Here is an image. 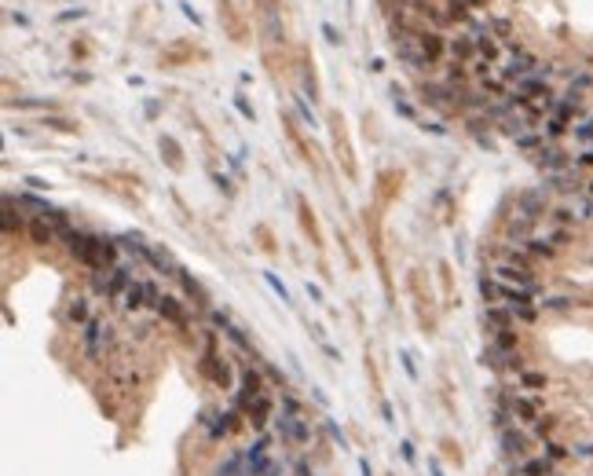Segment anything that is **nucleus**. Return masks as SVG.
Returning a JSON list of instances; mask_svg holds the SVG:
<instances>
[{
    "mask_svg": "<svg viewBox=\"0 0 593 476\" xmlns=\"http://www.w3.org/2000/svg\"><path fill=\"white\" fill-rule=\"evenodd\" d=\"M418 40V48H421V55L429 59V66H436V62H443V55H447V40H443L436 29H418L414 34Z\"/></svg>",
    "mask_w": 593,
    "mask_h": 476,
    "instance_id": "nucleus-9",
    "label": "nucleus"
},
{
    "mask_svg": "<svg viewBox=\"0 0 593 476\" xmlns=\"http://www.w3.org/2000/svg\"><path fill=\"white\" fill-rule=\"evenodd\" d=\"M499 440H502V454H505V458H509L513 465H516V462H524L527 454H531V432L520 429V425L502 429V432H499Z\"/></svg>",
    "mask_w": 593,
    "mask_h": 476,
    "instance_id": "nucleus-6",
    "label": "nucleus"
},
{
    "mask_svg": "<svg viewBox=\"0 0 593 476\" xmlns=\"http://www.w3.org/2000/svg\"><path fill=\"white\" fill-rule=\"evenodd\" d=\"M499 407L509 410L513 425H520V429H531L538 418H546V399L535 392H520V388H502Z\"/></svg>",
    "mask_w": 593,
    "mask_h": 476,
    "instance_id": "nucleus-2",
    "label": "nucleus"
},
{
    "mask_svg": "<svg viewBox=\"0 0 593 476\" xmlns=\"http://www.w3.org/2000/svg\"><path fill=\"white\" fill-rule=\"evenodd\" d=\"M275 429H279L282 443H293V447H308L312 443V429H308V421H304V414H286V410H279V414H275Z\"/></svg>",
    "mask_w": 593,
    "mask_h": 476,
    "instance_id": "nucleus-5",
    "label": "nucleus"
},
{
    "mask_svg": "<svg viewBox=\"0 0 593 476\" xmlns=\"http://www.w3.org/2000/svg\"><path fill=\"white\" fill-rule=\"evenodd\" d=\"M308 297H312L315 304H323V290H319V286H312V282H308Z\"/></svg>",
    "mask_w": 593,
    "mask_h": 476,
    "instance_id": "nucleus-32",
    "label": "nucleus"
},
{
    "mask_svg": "<svg viewBox=\"0 0 593 476\" xmlns=\"http://www.w3.org/2000/svg\"><path fill=\"white\" fill-rule=\"evenodd\" d=\"M55 235H59V231L51 227V224H48L45 216H37L34 224H29V238H34L37 246H48V242H55Z\"/></svg>",
    "mask_w": 593,
    "mask_h": 476,
    "instance_id": "nucleus-21",
    "label": "nucleus"
},
{
    "mask_svg": "<svg viewBox=\"0 0 593 476\" xmlns=\"http://www.w3.org/2000/svg\"><path fill=\"white\" fill-rule=\"evenodd\" d=\"M62 319H66L70 326H77V330H84L92 319H95V312H92V297L88 293H77V297H70L66 301V308H62Z\"/></svg>",
    "mask_w": 593,
    "mask_h": 476,
    "instance_id": "nucleus-8",
    "label": "nucleus"
},
{
    "mask_svg": "<svg viewBox=\"0 0 593 476\" xmlns=\"http://www.w3.org/2000/svg\"><path fill=\"white\" fill-rule=\"evenodd\" d=\"M235 107H238L242 114H246L249 121H253V107H249V103H246V95H235Z\"/></svg>",
    "mask_w": 593,
    "mask_h": 476,
    "instance_id": "nucleus-31",
    "label": "nucleus"
},
{
    "mask_svg": "<svg viewBox=\"0 0 593 476\" xmlns=\"http://www.w3.org/2000/svg\"><path fill=\"white\" fill-rule=\"evenodd\" d=\"M564 209H568V216H571V224H593V195H586V190H579V195H571L568 202H564Z\"/></svg>",
    "mask_w": 593,
    "mask_h": 476,
    "instance_id": "nucleus-12",
    "label": "nucleus"
},
{
    "mask_svg": "<svg viewBox=\"0 0 593 476\" xmlns=\"http://www.w3.org/2000/svg\"><path fill=\"white\" fill-rule=\"evenodd\" d=\"M432 476H443V473H440V465H436V462H432Z\"/></svg>",
    "mask_w": 593,
    "mask_h": 476,
    "instance_id": "nucleus-35",
    "label": "nucleus"
},
{
    "mask_svg": "<svg viewBox=\"0 0 593 476\" xmlns=\"http://www.w3.org/2000/svg\"><path fill=\"white\" fill-rule=\"evenodd\" d=\"M483 326H487V334H502V330H513L516 319H513V312L505 308V304H487L483 308Z\"/></svg>",
    "mask_w": 593,
    "mask_h": 476,
    "instance_id": "nucleus-10",
    "label": "nucleus"
},
{
    "mask_svg": "<svg viewBox=\"0 0 593 476\" xmlns=\"http://www.w3.org/2000/svg\"><path fill=\"white\" fill-rule=\"evenodd\" d=\"M162 151L168 154V165H173V168H179V165H184V162H179V151H176V143H173V140H165V136H162Z\"/></svg>",
    "mask_w": 593,
    "mask_h": 476,
    "instance_id": "nucleus-26",
    "label": "nucleus"
},
{
    "mask_svg": "<svg viewBox=\"0 0 593 476\" xmlns=\"http://www.w3.org/2000/svg\"><path fill=\"white\" fill-rule=\"evenodd\" d=\"M66 238V246L70 253L77 257L84 268H92V271H103V260H99V235H88V231H81V227H73L70 235H62Z\"/></svg>",
    "mask_w": 593,
    "mask_h": 476,
    "instance_id": "nucleus-3",
    "label": "nucleus"
},
{
    "mask_svg": "<svg viewBox=\"0 0 593 476\" xmlns=\"http://www.w3.org/2000/svg\"><path fill=\"white\" fill-rule=\"evenodd\" d=\"M323 34H326V40H330V45H341V34H337L330 23H323Z\"/></svg>",
    "mask_w": 593,
    "mask_h": 476,
    "instance_id": "nucleus-30",
    "label": "nucleus"
},
{
    "mask_svg": "<svg viewBox=\"0 0 593 476\" xmlns=\"http://www.w3.org/2000/svg\"><path fill=\"white\" fill-rule=\"evenodd\" d=\"M535 162H538V168H542V173L549 176V173H560V168H568V165H571V158H568L564 151H560L557 143H549V147H542V151L535 154Z\"/></svg>",
    "mask_w": 593,
    "mask_h": 476,
    "instance_id": "nucleus-13",
    "label": "nucleus"
},
{
    "mask_svg": "<svg viewBox=\"0 0 593 476\" xmlns=\"http://www.w3.org/2000/svg\"><path fill=\"white\" fill-rule=\"evenodd\" d=\"M571 140H575L579 147H593V114L575 118V125H571Z\"/></svg>",
    "mask_w": 593,
    "mask_h": 476,
    "instance_id": "nucleus-20",
    "label": "nucleus"
},
{
    "mask_svg": "<svg viewBox=\"0 0 593 476\" xmlns=\"http://www.w3.org/2000/svg\"><path fill=\"white\" fill-rule=\"evenodd\" d=\"M45 125H55V129H66V132L73 129V121H62V118H51V121H45Z\"/></svg>",
    "mask_w": 593,
    "mask_h": 476,
    "instance_id": "nucleus-33",
    "label": "nucleus"
},
{
    "mask_svg": "<svg viewBox=\"0 0 593 476\" xmlns=\"http://www.w3.org/2000/svg\"><path fill=\"white\" fill-rule=\"evenodd\" d=\"M202 374L213 381V385L227 388L231 381V370H227V359L216 352V337H205V359H202Z\"/></svg>",
    "mask_w": 593,
    "mask_h": 476,
    "instance_id": "nucleus-7",
    "label": "nucleus"
},
{
    "mask_svg": "<svg viewBox=\"0 0 593 476\" xmlns=\"http://www.w3.org/2000/svg\"><path fill=\"white\" fill-rule=\"evenodd\" d=\"M538 308H546V312H564V308H571V301H568V297H538Z\"/></svg>",
    "mask_w": 593,
    "mask_h": 476,
    "instance_id": "nucleus-24",
    "label": "nucleus"
},
{
    "mask_svg": "<svg viewBox=\"0 0 593 476\" xmlns=\"http://www.w3.org/2000/svg\"><path fill=\"white\" fill-rule=\"evenodd\" d=\"M538 454H546V458L557 465V462H564L571 451H568V447H564V443H560V440H546V443H542V451H538Z\"/></svg>",
    "mask_w": 593,
    "mask_h": 476,
    "instance_id": "nucleus-22",
    "label": "nucleus"
},
{
    "mask_svg": "<svg viewBox=\"0 0 593 476\" xmlns=\"http://www.w3.org/2000/svg\"><path fill=\"white\" fill-rule=\"evenodd\" d=\"M586 195H593V179H590V184H586Z\"/></svg>",
    "mask_w": 593,
    "mask_h": 476,
    "instance_id": "nucleus-36",
    "label": "nucleus"
},
{
    "mask_svg": "<svg viewBox=\"0 0 593 476\" xmlns=\"http://www.w3.org/2000/svg\"><path fill=\"white\" fill-rule=\"evenodd\" d=\"M432 4H440V0H432Z\"/></svg>",
    "mask_w": 593,
    "mask_h": 476,
    "instance_id": "nucleus-39",
    "label": "nucleus"
},
{
    "mask_svg": "<svg viewBox=\"0 0 593 476\" xmlns=\"http://www.w3.org/2000/svg\"><path fill=\"white\" fill-rule=\"evenodd\" d=\"M157 315H162V319H168L173 326H179V330H190V323H187V312L179 308V301H176V297H168V293L162 297V308H157Z\"/></svg>",
    "mask_w": 593,
    "mask_h": 476,
    "instance_id": "nucleus-19",
    "label": "nucleus"
},
{
    "mask_svg": "<svg viewBox=\"0 0 593 476\" xmlns=\"http://www.w3.org/2000/svg\"><path fill=\"white\" fill-rule=\"evenodd\" d=\"M264 279H268V286H271V290H275V293H279V297H282L286 304H290V290H286V286H282L279 279H275V275H271V271H268V275H264Z\"/></svg>",
    "mask_w": 593,
    "mask_h": 476,
    "instance_id": "nucleus-27",
    "label": "nucleus"
},
{
    "mask_svg": "<svg viewBox=\"0 0 593 476\" xmlns=\"http://www.w3.org/2000/svg\"><path fill=\"white\" fill-rule=\"evenodd\" d=\"M114 304H118V308H121L125 315L143 312V308H147V279H136V282H132L129 290H125V293H121V297L114 301Z\"/></svg>",
    "mask_w": 593,
    "mask_h": 476,
    "instance_id": "nucleus-11",
    "label": "nucleus"
},
{
    "mask_svg": "<svg viewBox=\"0 0 593 476\" xmlns=\"http://www.w3.org/2000/svg\"><path fill=\"white\" fill-rule=\"evenodd\" d=\"M110 381L121 392H132V388H140V370L132 363H118V366H110Z\"/></svg>",
    "mask_w": 593,
    "mask_h": 476,
    "instance_id": "nucleus-18",
    "label": "nucleus"
},
{
    "mask_svg": "<svg viewBox=\"0 0 593 476\" xmlns=\"http://www.w3.org/2000/svg\"><path fill=\"white\" fill-rule=\"evenodd\" d=\"M465 4H469V8H476V4H480V0H465Z\"/></svg>",
    "mask_w": 593,
    "mask_h": 476,
    "instance_id": "nucleus-37",
    "label": "nucleus"
},
{
    "mask_svg": "<svg viewBox=\"0 0 593 476\" xmlns=\"http://www.w3.org/2000/svg\"><path fill=\"white\" fill-rule=\"evenodd\" d=\"M271 476H279V469H275V473H271Z\"/></svg>",
    "mask_w": 593,
    "mask_h": 476,
    "instance_id": "nucleus-38",
    "label": "nucleus"
},
{
    "mask_svg": "<svg viewBox=\"0 0 593 476\" xmlns=\"http://www.w3.org/2000/svg\"><path fill=\"white\" fill-rule=\"evenodd\" d=\"M216 476H253L249 462H246V451H231V454H224V462L216 465Z\"/></svg>",
    "mask_w": 593,
    "mask_h": 476,
    "instance_id": "nucleus-16",
    "label": "nucleus"
},
{
    "mask_svg": "<svg viewBox=\"0 0 593 476\" xmlns=\"http://www.w3.org/2000/svg\"><path fill=\"white\" fill-rule=\"evenodd\" d=\"M176 279H179V282H184V290L190 293V297H198V304H205V293H202V286H198L194 279H190V275H187L184 268H179V275H176Z\"/></svg>",
    "mask_w": 593,
    "mask_h": 476,
    "instance_id": "nucleus-23",
    "label": "nucleus"
},
{
    "mask_svg": "<svg viewBox=\"0 0 593 476\" xmlns=\"http://www.w3.org/2000/svg\"><path fill=\"white\" fill-rule=\"evenodd\" d=\"M516 388H520V392H535V396H542L546 392V388H549V377L542 374V370H520V374H516Z\"/></svg>",
    "mask_w": 593,
    "mask_h": 476,
    "instance_id": "nucleus-17",
    "label": "nucleus"
},
{
    "mask_svg": "<svg viewBox=\"0 0 593 476\" xmlns=\"http://www.w3.org/2000/svg\"><path fill=\"white\" fill-rule=\"evenodd\" d=\"M296 110H301V118L308 121V125H315V114H312L308 103H304V95H296Z\"/></svg>",
    "mask_w": 593,
    "mask_h": 476,
    "instance_id": "nucleus-29",
    "label": "nucleus"
},
{
    "mask_svg": "<svg viewBox=\"0 0 593 476\" xmlns=\"http://www.w3.org/2000/svg\"><path fill=\"white\" fill-rule=\"evenodd\" d=\"M571 162H575V168H593V147H582Z\"/></svg>",
    "mask_w": 593,
    "mask_h": 476,
    "instance_id": "nucleus-25",
    "label": "nucleus"
},
{
    "mask_svg": "<svg viewBox=\"0 0 593 476\" xmlns=\"http://www.w3.org/2000/svg\"><path fill=\"white\" fill-rule=\"evenodd\" d=\"M264 396H271V388H268V381H264V374L260 370H253V366H246L242 370V377H238V392H235V407L246 414V410L257 403V399H264Z\"/></svg>",
    "mask_w": 593,
    "mask_h": 476,
    "instance_id": "nucleus-4",
    "label": "nucleus"
},
{
    "mask_svg": "<svg viewBox=\"0 0 593 476\" xmlns=\"http://www.w3.org/2000/svg\"><path fill=\"white\" fill-rule=\"evenodd\" d=\"M296 476H312V469H308V462H296Z\"/></svg>",
    "mask_w": 593,
    "mask_h": 476,
    "instance_id": "nucleus-34",
    "label": "nucleus"
},
{
    "mask_svg": "<svg viewBox=\"0 0 593 476\" xmlns=\"http://www.w3.org/2000/svg\"><path fill=\"white\" fill-rule=\"evenodd\" d=\"M447 55L454 59V62H462V66H469V62L480 55L476 51V40H472V34H462V37H451L447 40Z\"/></svg>",
    "mask_w": 593,
    "mask_h": 476,
    "instance_id": "nucleus-14",
    "label": "nucleus"
},
{
    "mask_svg": "<svg viewBox=\"0 0 593 476\" xmlns=\"http://www.w3.org/2000/svg\"><path fill=\"white\" fill-rule=\"evenodd\" d=\"M571 454H575V458H593V440L575 443V447H571Z\"/></svg>",
    "mask_w": 593,
    "mask_h": 476,
    "instance_id": "nucleus-28",
    "label": "nucleus"
},
{
    "mask_svg": "<svg viewBox=\"0 0 593 476\" xmlns=\"http://www.w3.org/2000/svg\"><path fill=\"white\" fill-rule=\"evenodd\" d=\"M513 469H516V476H557L553 473V462H549L546 454H527V458L516 462Z\"/></svg>",
    "mask_w": 593,
    "mask_h": 476,
    "instance_id": "nucleus-15",
    "label": "nucleus"
},
{
    "mask_svg": "<svg viewBox=\"0 0 593 476\" xmlns=\"http://www.w3.org/2000/svg\"><path fill=\"white\" fill-rule=\"evenodd\" d=\"M118 348V326H114L107 315H95V319L81 330V355L88 363H103L107 355H114Z\"/></svg>",
    "mask_w": 593,
    "mask_h": 476,
    "instance_id": "nucleus-1",
    "label": "nucleus"
}]
</instances>
